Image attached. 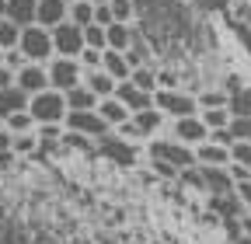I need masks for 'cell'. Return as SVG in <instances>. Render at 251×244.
<instances>
[{
	"label": "cell",
	"instance_id": "28",
	"mask_svg": "<svg viewBox=\"0 0 251 244\" xmlns=\"http://www.w3.org/2000/svg\"><path fill=\"white\" fill-rule=\"evenodd\" d=\"M230 136H234V143H251V115L230 119Z\"/></svg>",
	"mask_w": 251,
	"mask_h": 244
},
{
	"label": "cell",
	"instance_id": "32",
	"mask_svg": "<svg viewBox=\"0 0 251 244\" xmlns=\"http://www.w3.org/2000/svg\"><path fill=\"white\" fill-rule=\"evenodd\" d=\"M94 24H101V28H112V24H115V14H112V7H108V4L94 7Z\"/></svg>",
	"mask_w": 251,
	"mask_h": 244
},
{
	"label": "cell",
	"instance_id": "3",
	"mask_svg": "<svg viewBox=\"0 0 251 244\" xmlns=\"http://www.w3.org/2000/svg\"><path fill=\"white\" fill-rule=\"evenodd\" d=\"M153 105L161 108L171 122L188 119V115H199V98L188 95V91H178V87H161V91L153 95Z\"/></svg>",
	"mask_w": 251,
	"mask_h": 244
},
{
	"label": "cell",
	"instance_id": "34",
	"mask_svg": "<svg viewBox=\"0 0 251 244\" xmlns=\"http://www.w3.org/2000/svg\"><path fill=\"white\" fill-rule=\"evenodd\" d=\"M227 171H230V178H234V185H244V181H251V168H241V164H230Z\"/></svg>",
	"mask_w": 251,
	"mask_h": 244
},
{
	"label": "cell",
	"instance_id": "6",
	"mask_svg": "<svg viewBox=\"0 0 251 244\" xmlns=\"http://www.w3.org/2000/svg\"><path fill=\"white\" fill-rule=\"evenodd\" d=\"M52 46H56V56H63V59H80V52L87 49L84 28L74 21H63L59 28H52Z\"/></svg>",
	"mask_w": 251,
	"mask_h": 244
},
{
	"label": "cell",
	"instance_id": "39",
	"mask_svg": "<svg viewBox=\"0 0 251 244\" xmlns=\"http://www.w3.org/2000/svg\"><path fill=\"white\" fill-rule=\"evenodd\" d=\"M241 237L251 241V213H244V217H241Z\"/></svg>",
	"mask_w": 251,
	"mask_h": 244
},
{
	"label": "cell",
	"instance_id": "17",
	"mask_svg": "<svg viewBox=\"0 0 251 244\" xmlns=\"http://www.w3.org/2000/svg\"><path fill=\"white\" fill-rule=\"evenodd\" d=\"M84 87H91L94 95L105 101V98H115V87H119V84H115L105 70H87V73H84Z\"/></svg>",
	"mask_w": 251,
	"mask_h": 244
},
{
	"label": "cell",
	"instance_id": "21",
	"mask_svg": "<svg viewBox=\"0 0 251 244\" xmlns=\"http://www.w3.org/2000/svg\"><path fill=\"white\" fill-rule=\"evenodd\" d=\"M21 46V24H14L11 18H0V52H11Z\"/></svg>",
	"mask_w": 251,
	"mask_h": 244
},
{
	"label": "cell",
	"instance_id": "19",
	"mask_svg": "<svg viewBox=\"0 0 251 244\" xmlns=\"http://www.w3.org/2000/svg\"><path fill=\"white\" fill-rule=\"evenodd\" d=\"M108 32V49L112 52H133V28L129 24H112V28H105Z\"/></svg>",
	"mask_w": 251,
	"mask_h": 244
},
{
	"label": "cell",
	"instance_id": "15",
	"mask_svg": "<svg viewBox=\"0 0 251 244\" xmlns=\"http://www.w3.org/2000/svg\"><path fill=\"white\" fill-rule=\"evenodd\" d=\"M98 115H101V119L108 122V126H112V129H119V126H126V122H129V119H133V112H129V108H126V105H122L119 98H105V101L98 105Z\"/></svg>",
	"mask_w": 251,
	"mask_h": 244
},
{
	"label": "cell",
	"instance_id": "24",
	"mask_svg": "<svg viewBox=\"0 0 251 244\" xmlns=\"http://www.w3.org/2000/svg\"><path fill=\"white\" fill-rule=\"evenodd\" d=\"M84 46L94 49V52H105L108 49V32H105L101 24H87L84 28Z\"/></svg>",
	"mask_w": 251,
	"mask_h": 244
},
{
	"label": "cell",
	"instance_id": "30",
	"mask_svg": "<svg viewBox=\"0 0 251 244\" xmlns=\"http://www.w3.org/2000/svg\"><path fill=\"white\" fill-rule=\"evenodd\" d=\"M230 164L251 168V143H234V146H230Z\"/></svg>",
	"mask_w": 251,
	"mask_h": 244
},
{
	"label": "cell",
	"instance_id": "11",
	"mask_svg": "<svg viewBox=\"0 0 251 244\" xmlns=\"http://www.w3.org/2000/svg\"><path fill=\"white\" fill-rule=\"evenodd\" d=\"M115 98H119L126 108H129L133 115H136V112H147V108H153V95H147V91L133 87V80L119 84V87H115Z\"/></svg>",
	"mask_w": 251,
	"mask_h": 244
},
{
	"label": "cell",
	"instance_id": "5",
	"mask_svg": "<svg viewBox=\"0 0 251 244\" xmlns=\"http://www.w3.org/2000/svg\"><path fill=\"white\" fill-rule=\"evenodd\" d=\"M84 67H80V59H63V56H56L52 63H49V87L52 91H74V87H80L84 84Z\"/></svg>",
	"mask_w": 251,
	"mask_h": 244
},
{
	"label": "cell",
	"instance_id": "14",
	"mask_svg": "<svg viewBox=\"0 0 251 244\" xmlns=\"http://www.w3.org/2000/svg\"><path fill=\"white\" fill-rule=\"evenodd\" d=\"M196 164L199 168H230V146H220V143L196 146Z\"/></svg>",
	"mask_w": 251,
	"mask_h": 244
},
{
	"label": "cell",
	"instance_id": "40",
	"mask_svg": "<svg viewBox=\"0 0 251 244\" xmlns=\"http://www.w3.org/2000/svg\"><path fill=\"white\" fill-rule=\"evenodd\" d=\"M91 4H94V7H101V4H112V0H91Z\"/></svg>",
	"mask_w": 251,
	"mask_h": 244
},
{
	"label": "cell",
	"instance_id": "8",
	"mask_svg": "<svg viewBox=\"0 0 251 244\" xmlns=\"http://www.w3.org/2000/svg\"><path fill=\"white\" fill-rule=\"evenodd\" d=\"M171 133H175V140L185 143V146H202V143H209V129H206V122H202L199 115H188V119L171 122Z\"/></svg>",
	"mask_w": 251,
	"mask_h": 244
},
{
	"label": "cell",
	"instance_id": "26",
	"mask_svg": "<svg viewBox=\"0 0 251 244\" xmlns=\"http://www.w3.org/2000/svg\"><path fill=\"white\" fill-rule=\"evenodd\" d=\"M70 21L80 24V28L94 24V4H91V0H77V4H70Z\"/></svg>",
	"mask_w": 251,
	"mask_h": 244
},
{
	"label": "cell",
	"instance_id": "27",
	"mask_svg": "<svg viewBox=\"0 0 251 244\" xmlns=\"http://www.w3.org/2000/svg\"><path fill=\"white\" fill-rule=\"evenodd\" d=\"M206 108H230V95L227 91H202L199 95V112Z\"/></svg>",
	"mask_w": 251,
	"mask_h": 244
},
{
	"label": "cell",
	"instance_id": "10",
	"mask_svg": "<svg viewBox=\"0 0 251 244\" xmlns=\"http://www.w3.org/2000/svg\"><path fill=\"white\" fill-rule=\"evenodd\" d=\"M63 21H70V4L67 0H39V18H35V24H42V28H59Z\"/></svg>",
	"mask_w": 251,
	"mask_h": 244
},
{
	"label": "cell",
	"instance_id": "18",
	"mask_svg": "<svg viewBox=\"0 0 251 244\" xmlns=\"http://www.w3.org/2000/svg\"><path fill=\"white\" fill-rule=\"evenodd\" d=\"M14 112H28V95L21 87H11V91H0V119H7Z\"/></svg>",
	"mask_w": 251,
	"mask_h": 244
},
{
	"label": "cell",
	"instance_id": "23",
	"mask_svg": "<svg viewBox=\"0 0 251 244\" xmlns=\"http://www.w3.org/2000/svg\"><path fill=\"white\" fill-rule=\"evenodd\" d=\"M4 126H7L11 136H25V133H35V129H39V126H35V119H31L28 112H14V115H7V119H4Z\"/></svg>",
	"mask_w": 251,
	"mask_h": 244
},
{
	"label": "cell",
	"instance_id": "20",
	"mask_svg": "<svg viewBox=\"0 0 251 244\" xmlns=\"http://www.w3.org/2000/svg\"><path fill=\"white\" fill-rule=\"evenodd\" d=\"M129 80H133V87L147 91V95H157V91H161V73H157L150 63H147V67H136Z\"/></svg>",
	"mask_w": 251,
	"mask_h": 244
},
{
	"label": "cell",
	"instance_id": "37",
	"mask_svg": "<svg viewBox=\"0 0 251 244\" xmlns=\"http://www.w3.org/2000/svg\"><path fill=\"white\" fill-rule=\"evenodd\" d=\"M237 199H241V209H244V213H251V181L237 185Z\"/></svg>",
	"mask_w": 251,
	"mask_h": 244
},
{
	"label": "cell",
	"instance_id": "38",
	"mask_svg": "<svg viewBox=\"0 0 251 244\" xmlns=\"http://www.w3.org/2000/svg\"><path fill=\"white\" fill-rule=\"evenodd\" d=\"M11 146H14V136H11L7 129H0V154H11V157H14Z\"/></svg>",
	"mask_w": 251,
	"mask_h": 244
},
{
	"label": "cell",
	"instance_id": "33",
	"mask_svg": "<svg viewBox=\"0 0 251 244\" xmlns=\"http://www.w3.org/2000/svg\"><path fill=\"white\" fill-rule=\"evenodd\" d=\"M11 87H18V70L0 67V91H11Z\"/></svg>",
	"mask_w": 251,
	"mask_h": 244
},
{
	"label": "cell",
	"instance_id": "4",
	"mask_svg": "<svg viewBox=\"0 0 251 244\" xmlns=\"http://www.w3.org/2000/svg\"><path fill=\"white\" fill-rule=\"evenodd\" d=\"M150 157L185 171V168H196V146H185L178 140H153L150 143Z\"/></svg>",
	"mask_w": 251,
	"mask_h": 244
},
{
	"label": "cell",
	"instance_id": "36",
	"mask_svg": "<svg viewBox=\"0 0 251 244\" xmlns=\"http://www.w3.org/2000/svg\"><path fill=\"white\" fill-rule=\"evenodd\" d=\"M63 143H70V146H77V150H87V143H91V140H87V136H80V133H70V129H67V133H63Z\"/></svg>",
	"mask_w": 251,
	"mask_h": 244
},
{
	"label": "cell",
	"instance_id": "29",
	"mask_svg": "<svg viewBox=\"0 0 251 244\" xmlns=\"http://www.w3.org/2000/svg\"><path fill=\"white\" fill-rule=\"evenodd\" d=\"M112 14H115V21L119 24H129L133 21V0H112Z\"/></svg>",
	"mask_w": 251,
	"mask_h": 244
},
{
	"label": "cell",
	"instance_id": "1",
	"mask_svg": "<svg viewBox=\"0 0 251 244\" xmlns=\"http://www.w3.org/2000/svg\"><path fill=\"white\" fill-rule=\"evenodd\" d=\"M28 115L35 119V126H67V115H70V105H67V95L63 91H42V95H31L28 98Z\"/></svg>",
	"mask_w": 251,
	"mask_h": 244
},
{
	"label": "cell",
	"instance_id": "7",
	"mask_svg": "<svg viewBox=\"0 0 251 244\" xmlns=\"http://www.w3.org/2000/svg\"><path fill=\"white\" fill-rule=\"evenodd\" d=\"M67 129H70V133H80V136H87V140H101L112 126H108L98 112H70V115H67Z\"/></svg>",
	"mask_w": 251,
	"mask_h": 244
},
{
	"label": "cell",
	"instance_id": "31",
	"mask_svg": "<svg viewBox=\"0 0 251 244\" xmlns=\"http://www.w3.org/2000/svg\"><path fill=\"white\" fill-rule=\"evenodd\" d=\"M80 67H84V70H101V67H105V52L84 49V52H80Z\"/></svg>",
	"mask_w": 251,
	"mask_h": 244
},
{
	"label": "cell",
	"instance_id": "13",
	"mask_svg": "<svg viewBox=\"0 0 251 244\" xmlns=\"http://www.w3.org/2000/svg\"><path fill=\"white\" fill-rule=\"evenodd\" d=\"M164 122H168V115L157 108V105H153V108H147V112H136V115H133V126H136V133H140L143 140L157 136V133L164 129Z\"/></svg>",
	"mask_w": 251,
	"mask_h": 244
},
{
	"label": "cell",
	"instance_id": "25",
	"mask_svg": "<svg viewBox=\"0 0 251 244\" xmlns=\"http://www.w3.org/2000/svg\"><path fill=\"white\" fill-rule=\"evenodd\" d=\"M39 146H42V143H39V129H35V133L14 136V146H11V150H14L18 157H31V154H39Z\"/></svg>",
	"mask_w": 251,
	"mask_h": 244
},
{
	"label": "cell",
	"instance_id": "12",
	"mask_svg": "<svg viewBox=\"0 0 251 244\" xmlns=\"http://www.w3.org/2000/svg\"><path fill=\"white\" fill-rule=\"evenodd\" d=\"M4 18H11L14 24L28 28L39 18V0H4Z\"/></svg>",
	"mask_w": 251,
	"mask_h": 244
},
{
	"label": "cell",
	"instance_id": "9",
	"mask_svg": "<svg viewBox=\"0 0 251 244\" xmlns=\"http://www.w3.org/2000/svg\"><path fill=\"white\" fill-rule=\"evenodd\" d=\"M18 87L25 91L28 98L49 91V67H42V63H28L25 70H18Z\"/></svg>",
	"mask_w": 251,
	"mask_h": 244
},
{
	"label": "cell",
	"instance_id": "35",
	"mask_svg": "<svg viewBox=\"0 0 251 244\" xmlns=\"http://www.w3.org/2000/svg\"><path fill=\"white\" fill-rule=\"evenodd\" d=\"M230 112L234 115H251V91H241V101L230 105Z\"/></svg>",
	"mask_w": 251,
	"mask_h": 244
},
{
	"label": "cell",
	"instance_id": "16",
	"mask_svg": "<svg viewBox=\"0 0 251 244\" xmlns=\"http://www.w3.org/2000/svg\"><path fill=\"white\" fill-rule=\"evenodd\" d=\"M67 105H70V112H98V105H101V98L94 95L91 87H74V91H67Z\"/></svg>",
	"mask_w": 251,
	"mask_h": 244
},
{
	"label": "cell",
	"instance_id": "22",
	"mask_svg": "<svg viewBox=\"0 0 251 244\" xmlns=\"http://www.w3.org/2000/svg\"><path fill=\"white\" fill-rule=\"evenodd\" d=\"M199 119L206 122L209 133H216V129H230L234 112H230V108H206V112H199Z\"/></svg>",
	"mask_w": 251,
	"mask_h": 244
},
{
	"label": "cell",
	"instance_id": "2",
	"mask_svg": "<svg viewBox=\"0 0 251 244\" xmlns=\"http://www.w3.org/2000/svg\"><path fill=\"white\" fill-rule=\"evenodd\" d=\"M18 49L25 52L28 63H42V67H49L52 59H56L52 32H49V28H42V24H28V28H21V46H18Z\"/></svg>",
	"mask_w": 251,
	"mask_h": 244
},
{
	"label": "cell",
	"instance_id": "41",
	"mask_svg": "<svg viewBox=\"0 0 251 244\" xmlns=\"http://www.w3.org/2000/svg\"><path fill=\"white\" fill-rule=\"evenodd\" d=\"M67 4H77V0H67Z\"/></svg>",
	"mask_w": 251,
	"mask_h": 244
}]
</instances>
